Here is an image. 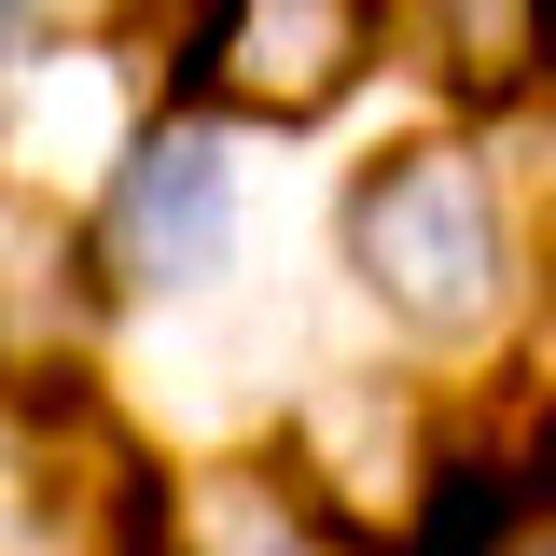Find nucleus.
<instances>
[{"instance_id":"nucleus-1","label":"nucleus","mask_w":556,"mask_h":556,"mask_svg":"<svg viewBox=\"0 0 556 556\" xmlns=\"http://www.w3.org/2000/svg\"><path fill=\"white\" fill-rule=\"evenodd\" d=\"M348 278L417 348H486L515 320V208L473 139H390L348 181Z\"/></svg>"},{"instance_id":"nucleus-2","label":"nucleus","mask_w":556,"mask_h":556,"mask_svg":"<svg viewBox=\"0 0 556 556\" xmlns=\"http://www.w3.org/2000/svg\"><path fill=\"white\" fill-rule=\"evenodd\" d=\"M167 501L181 486L84 390L0 404V556H167Z\"/></svg>"},{"instance_id":"nucleus-3","label":"nucleus","mask_w":556,"mask_h":556,"mask_svg":"<svg viewBox=\"0 0 556 556\" xmlns=\"http://www.w3.org/2000/svg\"><path fill=\"white\" fill-rule=\"evenodd\" d=\"M376 14L390 0H195L167 112H251V126H320L348 84L376 70Z\"/></svg>"},{"instance_id":"nucleus-4","label":"nucleus","mask_w":556,"mask_h":556,"mask_svg":"<svg viewBox=\"0 0 556 556\" xmlns=\"http://www.w3.org/2000/svg\"><path fill=\"white\" fill-rule=\"evenodd\" d=\"M139 126H153V98H139L126 42H98V28H28V42L0 56V195L70 208L84 181L112 195V167L139 153Z\"/></svg>"},{"instance_id":"nucleus-5","label":"nucleus","mask_w":556,"mask_h":556,"mask_svg":"<svg viewBox=\"0 0 556 556\" xmlns=\"http://www.w3.org/2000/svg\"><path fill=\"white\" fill-rule=\"evenodd\" d=\"M431 417H417V390H390V376H320L306 404L278 417V486H292V515H320V529H348V543H404L417 486H431Z\"/></svg>"},{"instance_id":"nucleus-6","label":"nucleus","mask_w":556,"mask_h":556,"mask_svg":"<svg viewBox=\"0 0 556 556\" xmlns=\"http://www.w3.org/2000/svg\"><path fill=\"white\" fill-rule=\"evenodd\" d=\"M223 251H237V153L195 112H153L98 195V265L126 292H195V278H223Z\"/></svg>"},{"instance_id":"nucleus-7","label":"nucleus","mask_w":556,"mask_h":556,"mask_svg":"<svg viewBox=\"0 0 556 556\" xmlns=\"http://www.w3.org/2000/svg\"><path fill=\"white\" fill-rule=\"evenodd\" d=\"M84 334H98V251H84V223L42 208V195H0V404L84 390Z\"/></svg>"},{"instance_id":"nucleus-8","label":"nucleus","mask_w":556,"mask_h":556,"mask_svg":"<svg viewBox=\"0 0 556 556\" xmlns=\"http://www.w3.org/2000/svg\"><path fill=\"white\" fill-rule=\"evenodd\" d=\"M390 14H404L417 70L459 84V98H515L556 56V0H390Z\"/></svg>"}]
</instances>
